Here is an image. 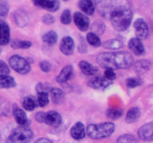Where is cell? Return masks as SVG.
I'll return each instance as SVG.
<instances>
[{
  "label": "cell",
  "instance_id": "3957f363",
  "mask_svg": "<svg viewBox=\"0 0 153 143\" xmlns=\"http://www.w3.org/2000/svg\"><path fill=\"white\" fill-rule=\"evenodd\" d=\"M115 126L111 122L101 124H91L87 128L88 135L94 139H101L110 136L114 133Z\"/></svg>",
  "mask_w": 153,
  "mask_h": 143
},
{
  "label": "cell",
  "instance_id": "836d02e7",
  "mask_svg": "<svg viewBox=\"0 0 153 143\" xmlns=\"http://www.w3.org/2000/svg\"><path fill=\"white\" fill-rule=\"evenodd\" d=\"M126 84L128 88H135L143 84V80L140 77H128L126 80Z\"/></svg>",
  "mask_w": 153,
  "mask_h": 143
},
{
  "label": "cell",
  "instance_id": "83f0119b",
  "mask_svg": "<svg viewBox=\"0 0 153 143\" xmlns=\"http://www.w3.org/2000/svg\"><path fill=\"white\" fill-rule=\"evenodd\" d=\"M42 40L43 43L49 46L55 45L58 41V34L55 31H49L43 34L42 37Z\"/></svg>",
  "mask_w": 153,
  "mask_h": 143
},
{
  "label": "cell",
  "instance_id": "7402d4cb",
  "mask_svg": "<svg viewBox=\"0 0 153 143\" xmlns=\"http://www.w3.org/2000/svg\"><path fill=\"white\" fill-rule=\"evenodd\" d=\"M141 116V111L137 107H133L128 110L126 116V122L128 124L134 123L138 120Z\"/></svg>",
  "mask_w": 153,
  "mask_h": 143
},
{
  "label": "cell",
  "instance_id": "ac0fdd59",
  "mask_svg": "<svg viewBox=\"0 0 153 143\" xmlns=\"http://www.w3.org/2000/svg\"><path fill=\"white\" fill-rule=\"evenodd\" d=\"M133 65H134L133 69L135 71V72L140 75L147 72L151 68L150 61L146 59L140 60L137 61L135 63H133Z\"/></svg>",
  "mask_w": 153,
  "mask_h": 143
},
{
  "label": "cell",
  "instance_id": "603a6c76",
  "mask_svg": "<svg viewBox=\"0 0 153 143\" xmlns=\"http://www.w3.org/2000/svg\"><path fill=\"white\" fill-rule=\"evenodd\" d=\"M21 103H22V107L25 110H28V111H32L38 105L37 104V98L34 96H33V95L25 96V98H22Z\"/></svg>",
  "mask_w": 153,
  "mask_h": 143
},
{
  "label": "cell",
  "instance_id": "60d3db41",
  "mask_svg": "<svg viewBox=\"0 0 153 143\" xmlns=\"http://www.w3.org/2000/svg\"><path fill=\"white\" fill-rule=\"evenodd\" d=\"M105 77L108 80H114L117 77V74L114 72L113 71V69H105Z\"/></svg>",
  "mask_w": 153,
  "mask_h": 143
},
{
  "label": "cell",
  "instance_id": "4316f807",
  "mask_svg": "<svg viewBox=\"0 0 153 143\" xmlns=\"http://www.w3.org/2000/svg\"><path fill=\"white\" fill-rule=\"evenodd\" d=\"M40 7L50 12H55L60 8V1L59 0H46Z\"/></svg>",
  "mask_w": 153,
  "mask_h": 143
},
{
  "label": "cell",
  "instance_id": "9a60e30c",
  "mask_svg": "<svg viewBox=\"0 0 153 143\" xmlns=\"http://www.w3.org/2000/svg\"><path fill=\"white\" fill-rule=\"evenodd\" d=\"M49 93H50V97L52 101L55 104H61L64 102L66 98V94L60 88L54 87L51 88L49 90Z\"/></svg>",
  "mask_w": 153,
  "mask_h": 143
},
{
  "label": "cell",
  "instance_id": "d4e9b609",
  "mask_svg": "<svg viewBox=\"0 0 153 143\" xmlns=\"http://www.w3.org/2000/svg\"><path fill=\"white\" fill-rule=\"evenodd\" d=\"M123 46V43L117 39L108 40L103 43V47L106 49H110V50H117V49H122Z\"/></svg>",
  "mask_w": 153,
  "mask_h": 143
},
{
  "label": "cell",
  "instance_id": "4fadbf2b",
  "mask_svg": "<svg viewBox=\"0 0 153 143\" xmlns=\"http://www.w3.org/2000/svg\"><path fill=\"white\" fill-rule=\"evenodd\" d=\"M138 136L142 140L146 142H152L153 140V123L146 124L143 125L138 130Z\"/></svg>",
  "mask_w": 153,
  "mask_h": 143
},
{
  "label": "cell",
  "instance_id": "1f68e13d",
  "mask_svg": "<svg viewBox=\"0 0 153 143\" xmlns=\"http://www.w3.org/2000/svg\"><path fill=\"white\" fill-rule=\"evenodd\" d=\"M123 113V111L121 108H109L108 109L106 114L109 119L117 120L122 116Z\"/></svg>",
  "mask_w": 153,
  "mask_h": 143
},
{
  "label": "cell",
  "instance_id": "b9f144b4",
  "mask_svg": "<svg viewBox=\"0 0 153 143\" xmlns=\"http://www.w3.org/2000/svg\"><path fill=\"white\" fill-rule=\"evenodd\" d=\"M55 17L51 14H49V13L43 15V16L42 17V22L46 25H52L55 22Z\"/></svg>",
  "mask_w": 153,
  "mask_h": 143
},
{
  "label": "cell",
  "instance_id": "7bdbcfd3",
  "mask_svg": "<svg viewBox=\"0 0 153 143\" xmlns=\"http://www.w3.org/2000/svg\"><path fill=\"white\" fill-rule=\"evenodd\" d=\"M44 112H38L37 114L35 115V119L37 122L40 123H43V120H44Z\"/></svg>",
  "mask_w": 153,
  "mask_h": 143
},
{
  "label": "cell",
  "instance_id": "d590c367",
  "mask_svg": "<svg viewBox=\"0 0 153 143\" xmlns=\"http://www.w3.org/2000/svg\"><path fill=\"white\" fill-rule=\"evenodd\" d=\"M9 113H10V107L8 104L0 95V116H8Z\"/></svg>",
  "mask_w": 153,
  "mask_h": 143
},
{
  "label": "cell",
  "instance_id": "30bf717a",
  "mask_svg": "<svg viewBox=\"0 0 153 143\" xmlns=\"http://www.w3.org/2000/svg\"><path fill=\"white\" fill-rule=\"evenodd\" d=\"M74 49L75 43L71 37L67 36L61 40V44H60V50L64 55H67V56L72 55L74 52Z\"/></svg>",
  "mask_w": 153,
  "mask_h": 143
},
{
  "label": "cell",
  "instance_id": "484cf974",
  "mask_svg": "<svg viewBox=\"0 0 153 143\" xmlns=\"http://www.w3.org/2000/svg\"><path fill=\"white\" fill-rule=\"evenodd\" d=\"M105 29V24L102 20H100V19L96 20L91 25V30H92L91 32L94 33L97 36H100L104 34Z\"/></svg>",
  "mask_w": 153,
  "mask_h": 143
},
{
  "label": "cell",
  "instance_id": "9c48e42d",
  "mask_svg": "<svg viewBox=\"0 0 153 143\" xmlns=\"http://www.w3.org/2000/svg\"><path fill=\"white\" fill-rule=\"evenodd\" d=\"M88 86L94 89L104 90L112 85V81L103 77H96L88 82Z\"/></svg>",
  "mask_w": 153,
  "mask_h": 143
},
{
  "label": "cell",
  "instance_id": "4dcf8cb0",
  "mask_svg": "<svg viewBox=\"0 0 153 143\" xmlns=\"http://www.w3.org/2000/svg\"><path fill=\"white\" fill-rule=\"evenodd\" d=\"M87 41L91 46H94V47H99L101 46L100 38L99 37V36L93 32H89L87 34Z\"/></svg>",
  "mask_w": 153,
  "mask_h": 143
},
{
  "label": "cell",
  "instance_id": "7c38bea8",
  "mask_svg": "<svg viewBox=\"0 0 153 143\" xmlns=\"http://www.w3.org/2000/svg\"><path fill=\"white\" fill-rule=\"evenodd\" d=\"M128 49L135 55H142L145 53V48L141 40L137 37H133L128 42Z\"/></svg>",
  "mask_w": 153,
  "mask_h": 143
},
{
  "label": "cell",
  "instance_id": "f6af8a7d",
  "mask_svg": "<svg viewBox=\"0 0 153 143\" xmlns=\"http://www.w3.org/2000/svg\"><path fill=\"white\" fill-rule=\"evenodd\" d=\"M31 1H33V3H34L36 6L40 7V6L42 5V4H43L46 0H31Z\"/></svg>",
  "mask_w": 153,
  "mask_h": 143
},
{
  "label": "cell",
  "instance_id": "5b68a950",
  "mask_svg": "<svg viewBox=\"0 0 153 143\" xmlns=\"http://www.w3.org/2000/svg\"><path fill=\"white\" fill-rule=\"evenodd\" d=\"M10 66L20 74H26L31 71V66L28 60L19 55H13L9 58Z\"/></svg>",
  "mask_w": 153,
  "mask_h": 143
},
{
  "label": "cell",
  "instance_id": "ffe728a7",
  "mask_svg": "<svg viewBox=\"0 0 153 143\" xmlns=\"http://www.w3.org/2000/svg\"><path fill=\"white\" fill-rule=\"evenodd\" d=\"M79 66L82 72L86 75H96L99 72V69L97 67L85 60L80 61Z\"/></svg>",
  "mask_w": 153,
  "mask_h": 143
},
{
  "label": "cell",
  "instance_id": "7dc6e473",
  "mask_svg": "<svg viewBox=\"0 0 153 143\" xmlns=\"http://www.w3.org/2000/svg\"><path fill=\"white\" fill-rule=\"evenodd\" d=\"M1 53V46H0V54Z\"/></svg>",
  "mask_w": 153,
  "mask_h": 143
},
{
  "label": "cell",
  "instance_id": "52a82bcc",
  "mask_svg": "<svg viewBox=\"0 0 153 143\" xmlns=\"http://www.w3.org/2000/svg\"><path fill=\"white\" fill-rule=\"evenodd\" d=\"M61 122H62V118L58 112L55 110H51L47 113H45L43 123L46 124L49 126L57 128L61 125Z\"/></svg>",
  "mask_w": 153,
  "mask_h": 143
},
{
  "label": "cell",
  "instance_id": "e0dca14e",
  "mask_svg": "<svg viewBox=\"0 0 153 143\" xmlns=\"http://www.w3.org/2000/svg\"><path fill=\"white\" fill-rule=\"evenodd\" d=\"M70 134H71V136L76 140H80L85 138V128L83 123L77 122L75 124L70 130Z\"/></svg>",
  "mask_w": 153,
  "mask_h": 143
},
{
  "label": "cell",
  "instance_id": "8fae6325",
  "mask_svg": "<svg viewBox=\"0 0 153 143\" xmlns=\"http://www.w3.org/2000/svg\"><path fill=\"white\" fill-rule=\"evenodd\" d=\"M13 116L15 121L17 122L18 125H19V126H28L29 125L30 122L27 117L26 113L17 105L13 106Z\"/></svg>",
  "mask_w": 153,
  "mask_h": 143
},
{
  "label": "cell",
  "instance_id": "f35d334b",
  "mask_svg": "<svg viewBox=\"0 0 153 143\" xmlns=\"http://www.w3.org/2000/svg\"><path fill=\"white\" fill-rule=\"evenodd\" d=\"M51 86L48 83H39L36 86V91L38 92H47L51 89Z\"/></svg>",
  "mask_w": 153,
  "mask_h": 143
},
{
  "label": "cell",
  "instance_id": "2e32d148",
  "mask_svg": "<svg viewBox=\"0 0 153 143\" xmlns=\"http://www.w3.org/2000/svg\"><path fill=\"white\" fill-rule=\"evenodd\" d=\"M13 17H14V20L16 25L20 27V28L26 26L29 22L28 14L26 13V11L23 10H18L15 11Z\"/></svg>",
  "mask_w": 153,
  "mask_h": 143
},
{
  "label": "cell",
  "instance_id": "e575fe53",
  "mask_svg": "<svg viewBox=\"0 0 153 143\" xmlns=\"http://www.w3.org/2000/svg\"><path fill=\"white\" fill-rule=\"evenodd\" d=\"M9 11V4L4 0H0V20L7 16Z\"/></svg>",
  "mask_w": 153,
  "mask_h": 143
},
{
  "label": "cell",
  "instance_id": "5bb4252c",
  "mask_svg": "<svg viewBox=\"0 0 153 143\" xmlns=\"http://www.w3.org/2000/svg\"><path fill=\"white\" fill-rule=\"evenodd\" d=\"M10 27L7 22L0 20V46H5L10 43Z\"/></svg>",
  "mask_w": 153,
  "mask_h": 143
},
{
  "label": "cell",
  "instance_id": "ab89813d",
  "mask_svg": "<svg viewBox=\"0 0 153 143\" xmlns=\"http://www.w3.org/2000/svg\"><path fill=\"white\" fill-rule=\"evenodd\" d=\"M39 66H40L41 71L43 72H49L51 69H52V65L47 60H42L39 64Z\"/></svg>",
  "mask_w": 153,
  "mask_h": 143
},
{
  "label": "cell",
  "instance_id": "cb8c5ba5",
  "mask_svg": "<svg viewBox=\"0 0 153 143\" xmlns=\"http://www.w3.org/2000/svg\"><path fill=\"white\" fill-rule=\"evenodd\" d=\"M16 83L11 76L0 75V89H10L15 87Z\"/></svg>",
  "mask_w": 153,
  "mask_h": 143
},
{
  "label": "cell",
  "instance_id": "f1b7e54d",
  "mask_svg": "<svg viewBox=\"0 0 153 143\" xmlns=\"http://www.w3.org/2000/svg\"><path fill=\"white\" fill-rule=\"evenodd\" d=\"M10 42V46L15 49H27L31 46V42L28 40H21L14 39Z\"/></svg>",
  "mask_w": 153,
  "mask_h": 143
},
{
  "label": "cell",
  "instance_id": "bcb514c9",
  "mask_svg": "<svg viewBox=\"0 0 153 143\" xmlns=\"http://www.w3.org/2000/svg\"><path fill=\"white\" fill-rule=\"evenodd\" d=\"M81 47H83V46H82V45H80V46H79V48H81ZM84 47H85V48H83V49H85V50L87 51V46H86V45L84 44Z\"/></svg>",
  "mask_w": 153,
  "mask_h": 143
},
{
  "label": "cell",
  "instance_id": "8d00e7d4",
  "mask_svg": "<svg viewBox=\"0 0 153 143\" xmlns=\"http://www.w3.org/2000/svg\"><path fill=\"white\" fill-rule=\"evenodd\" d=\"M71 13L70 10L66 9L62 12L61 15V22L64 25H69L71 22Z\"/></svg>",
  "mask_w": 153,
  "mask_h": 143
},
{
  "label": "cell",
  "instance_id": "d6a6232c",
  "mask_svg": "<svg viewBox=\"0 0 153 143\" xmlns=\"http://www.w3.org/2000/svg\"><path fill=\"white\" fill-rule=\"evenodd\" d=\"M117 143H138L135 137L131 134H124L120 136L117 140Z\"/></svg>",
  "mask_w": 153,
  "mask_h": 143
},
{
  "label": "cell",
  "instance_id": "7a4b0ae2",
  "mask_svg": "<svg viewBox=\"0 0 153 143\" xmlns=\"http://www.w3.org/2000/svg\"><path fill=\"white\" fill-rule=\"evenodd\" d=\"M97 62L105 69H125L133 65L134 57L127 52H102L97 55Z\"/></svg>",
  "mask_w": 153,
  "mask_h": 143
},
{
  "label": "cell",
  "instance_id": "ba28073f",
  "mask_svg": "<svg viewBox=\"0 0 153 143\" xmlns=\"http://www.w3.org/2000/svg\"><path fill=\"white\" fill-rule=\"evenodd\" d=\"M73 20L75 25L81 31H86L90 25V19L88 16L82 12H76L73 14Z\"/></svg>",
  "mask_w": 153,
  "mask_h": 143
},
{
  "label": "cell",
  "instance_id": "74e56055",
  "mask_svg": "<svg viewBox=\"0 0 153 143\" xmlns=\"http://www.w3.org/2000/svg\"><path fill=\"white\" fill-rule=\"evenodd\" d=\"M10 74V68L5 62L0 60V75H7Z\"/></svg>",
  "mask_w": 153,
  "mask_h": 143
},
{
  "label": "cell",
  "instance_id": "ee69618b",
  "mask_svg": "<svg viewBox=\"0 0 153 143\" xmlns=\"http://www.w3.org/2000/svg\"><path fill=\"white\" fill-rule=\"evenodd\" d=\"M34 143H52L49 139L46 138H41L37 139Z\"/></svg>",
  "mask_w": 153,
  "mask_h": 143
},
{
  "label": "cell",
  "instance_id": "c3c4849f",
  "mask_svg": "<svg viewBox=\"0 0 153 143\" xmlns=\"http://www.w3.org/2000/svg\"><path fill=\"white\" fill-rule=\"evenodd\" d=\"M64 1H68V0H64Z\"/></svg>",
  "mask_w": 153,
  "mask_h": 143
},
{
  "label": "cell",
  "instance_id": "f546056e",
  "mask_svg": "<svg viewBox=\"0 0 153 143\" xmlns=\"http://www.w3.org/2000/svg\"><path fill=\"white\" fill-rule=\"evenodd\" d=\"M37 104L40 107H43L47 105L49 102V94L47 92H38L37 96Z\"/></svg>",
  "mask_w": 153,
  "mask_h": 143
},
{
  "label": "cell",
  "instance_id": "d6986e66",
  "mask_svg": "<svg viewBox=\"0 0 153 143\" xmlns=\"http://www.w3.org/2000/svg\"><path fill=\"white\" fill-rule=\"evenodd\" d=\"M73 68L71 65H67L61 69V72L56 77V81L58 83H64L68 81L73 74Z\"/></svg>",
  "mask_w": 153,
  "mask_h": 143
},
{
  "label": "cell",
  "instance_id": "8992f818",
  "mask_svg": "<svg viewBox=\"0 0 153 143\" xmlns=\"http://www.w3.org/2000/svg\"><path fill=\"white\" fill-rule=\"evenodd\" d=\"M135 34L140 40H145L149 37V26L143 18H138L134 23Z\"/></svg>",
  "mask_w": 153,
  "mask_h": 143
},
{
  "label": "cell",
  "instance_id": "44dd1931",
  "mask_svg": "<svg viewBox=\"0 0 153 143\" xmlns=\"http://www.w3.org/2000/svg\"><path fill=\"white\" fill-rule=\"evenodd\" d=\"M79 7L86 15H93L95 11L93 0H80L79 2Z\"/></svg>",
  "mask_w": 153,
  "mask_h": 143
},
{
  "label": "cell",
  "instance_id": "277c9868",
  "mask_svg": "<svg viewBox=\"0 0 153 143\" xmlns=\"http://www.w3.org/2000/svg\"><path fill=\"white\" fill-rule=\"evenodd\" d=\"M32 137V131L28 126H19L12 130L6 143H30Z\"/></svg>",
  "mask_w": 153,
  "mask_h": 143
},
{
  "label": "cell",
  "instance_id": "6da1fadb",
  "mask_svg": "<svg viewBox=\"0 0 153 143\" xmlns=\"http://www.w3.org/2000/svg\"><path fill=\"white\" fill-rule=\"evenodd\" d=\"M98 10L102 16L110 20L117 31L128 29L132 21V9L126 0H102Z\"/></svg>",
  "mask_w": 153,
  "mask_h": 143
}]
</instances>
